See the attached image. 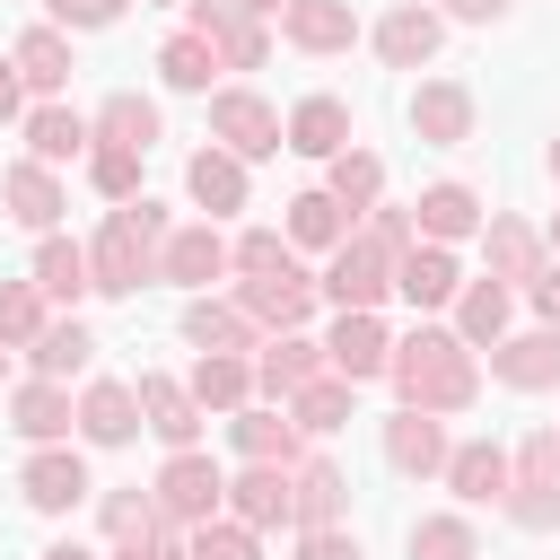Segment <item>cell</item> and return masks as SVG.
Listing matches in <instances>:
<instances>
[{"instance_id": "836d02e7", "label": "cell", "mask_w": 560, "mask_h": 560, "mask_svg": "<svg viewBox=\"0 0 560 560\" xmlns=\"http://www.w3.org/2000/svg\"><path fill=\"white\" fill-rule=\"evenodd\" d=\"M542 271V236L525 219H490V280H534Z\"/></svg>"}, {"instance_id": "f5cc1de1", "label": "cell", "mask_w": 560, "mask_h": 560, "mask_svg": "<svg viewBox=\"0 0 560 560\" xmlns=\"http://www.w3.org/2000/svg\"><path fill=\"white\" fill-rule=\"evenodd\" d=\"M44 560H96V551H88V542H52Z\"/></svg>"}, {"instance_id": "e0dca14e", "label": "cell", "mask_w": 560, "mask_h": 560, "mask_svg": "<svg viewBox=\"0 0 560 560\" xmlns=\"http://www.w3.org/2000/svg\"><path fill=\"white\" fill-rule=\"evenodd\" d=\"M88 131H96L105 149H122V158H149V140H158V105L122 88V96H105V105H96V122H88Z\"/></svg>"}, {"instance_id": "7dc6e473", "label": "cell", "mask_w": 560, "mask_h": 560, "mask_svg": "<svg viewBox=\"0 0 560 560\" xmlns=\"http://www.w3.org/2000/svg\"><path fill=\"white\" fill-rule=\"evenodd\" d=\"M298 560H359V542H350L341 525H315V534L298 542Z\"/></svg>"}, {"instance_id": "2e32d148", "label": "cell", "mask_w": 560, "mask_h": 560, "mask_svg": "<svg viewBox=\"0 0 560 560\" xmlns=\"http://www.w3.org/2000/svg\"><path fill=\"white\" fill-rule=\"evenodd\" d=\"M411 131H420V140H438V149H455V140L472 131V96H464L455 79H429V88L411 96Z\"/></svg>"}, {"instance_id": "603a6c76", "label": "cell", "mask_w": 560, "mask_h": 560, "mask_svg": "<svg viewBox=\"0 0 560 560\" xmlns=\"http://www.w3.org/2000/svg\"><path fill=\"white\" fill-rule=\"evenodd\" d=\"M184 341H192L201 359H245V350H254V324H245L236 306H210V298H201V306H184Z\"/></svg>"}, {"instance_id": "f1b7e54d", "label": "cell", "mask_w": 560, "mask_h": 560, "mask_svg": "<svg viewBox=\"0 0 560 560\" xmlns=\"http://www.w3.org/2000/svg\"><path fill=\"white\" fill-rule=\"evenodd\" d=\"M228 438H236L245 464H289V455H298V420H280V411H236Z\"/></svg>"}, {"instance_id": "5bb4252c", "label": "cell", "mask_w": 560, "mask_h": 560, "mask_svg": "<svg viewBox=\"0 0 560 560\" xmlns=\"http://www.w3.org/2000/svg\"><path fill=\"white\" fill-rule=\"evenodd\" d=\"M446 490H455L464 508H490V499H508V455H499L490 438L455 446V455H446Z\"/></svg>"}, {"instance_id": "f546056e", "label": "cell", "mask_w": 560, "mask_h": 560, "mask_svg": "<svg viewBox=\"0 0 560 560\" xmlns=\"http://www.w3.org/2000/svg\"><path fill=\"white\" fill-rule=\"evenodd\" d=\"M0 192H9V210H18L26 228H52V219H61V184H52V166H35V158H26V166H9V175H0Z\"/></svg>"}, {"instance_id": "816d5d0a", "label": "cell", "mask_w": 560, "mask_h": 560, "mask_svg": "<svg viewBox=\"0 0 560 560\" xmlns=\"http://www.w3.org/2000/svg\"><path fill=\"white\" fill-rule=\"evenodd\" d=\"M18 88H26V79H18V61H0V122L18 114Z\"/></svg>"}, {"instance_id": "1f68e13d", "label": "cell", "mask_w": 560, "mask_h": 560, "mask_svg": "<svg viewBox=\"0 0 560 560\" xmlns=\"http://www.w3.org/2000/svg\"><path fill=\"white\" fill-rule=\"evenodd\" d=\"M289 420H298L306 438H332V429H350V385H341V376H315V385H298V394H289Z\"/></svg>"}, {"instance_id": "db71d44e", "label": "cell", "mask_w": 560, "mask_h": 560, "mask_svg": "<svg viewBox=\"0 0 560 560\" xmlns=\"http://www.w3.org/2000/svg\"><path fill=\"white\" fill-rule=\"evenodd\" d=\"M551 175H560V140H551Z\"/></svg>"}, {"instance_id": "c3c4849f", "label": "cell", "mask_w": 560, "mask_h": 560, "mask_svg": "<svg viewBox=\"0 0 560 560\" xmlns=\"http://www.w3.org/2000/svg\"><path fill=\"white\" fill-rule=\"evenodd\" d=\"M52 18H61V26H114L122 0H52Z\"/></svg>"}, {"instance_id": "9c48e42d", "label": "cell", "mask_w": 560, "mask_h": 560, "mask_svg": "<svg viewBox=\"0 0 560 560\" xmlns=\"http://www.w3.org/2000/svg\"><path fill=\"white\" fill-rule=\"evenodd\" d=\"M131 394H140V420H149V429H158L175 455L201 438V402H192V385H175V376H140Z\"/></svg>"}, {"instance_id": "9f6ffc18", "label": "cell", "mask_w": 560, "mask_h": 560, "mask_svg": "<svg viewBox=\"0 0 560 560\" xmlns=\"http://www.w3.org/2000/svg\"><path fill=\"white\" fill-rule=\"evenodd\" d=\"M551 245H560V228H551Z\"/></svg>"}, {"instance_id": "e575fe53", "label": "cell", "mask_w": 560, "mask_h": 560, "mask_svg": "<svg viewBox=\"0 0 560 560\" xmlns=\"http://www.w3.org/2000/svg\"><path fill=\"white\" fill-rule=\"evenodd\" d=\"M88 350H96V341H88V324H44V332H35V376H44V385H61V376H79V368H88Z\"/></svg>"}, {"instance_id": "7a4b0ae2", "label": "cell", "mask_w": 560, "mask_h": 560, "mask_svg": "<svg viewBox=\"0 0 560 560\" xmlns=\"http://www.w3.org/2000/svg\"><path fill=\"white\" fill-rule=\"evenodd\" d=\"M394 385H402V411H464L472 402V350L455 332H411L394 350Z\"/></svg>"}, {"instance_id": "7c38bea8", "label": "cell", "mask_w": 560, "mask_h": 560, "mask_svg": "<svg viewBox=\"0 0 560 560\" xmlns=\"http://www.w3.org/2000/svg\"><path fill=\"white\" fill-rule=\"evenodd\" d=\"M306 306H315V280L289 262V271H262V280H245V324H306Z\"/></svg>"}, {"instance_id": "4fadbf2b", "label": "cell", "mask_w": 560, "mask_h": 560, "mask_svg": "<svg viewBox=\"0 0 560 560\" xmlns=\"http://www.w3.org/2000/svg\"><path fill=\"white\" fill-rule=\"evenodd\" d=\"M490 376L499 385H560V324L551 332H525V341H490Z\"/></svg>"}, {"instance_id": "ba28073f", "label": "cell", "mask_w": 560, "mask_h": 560, "mask_svg": "<svg viewBox=\"0 0 560 560\" xmlns=\"http://www.w3.org/2000/svg\"><path fill=\"white\" fill-rule=\"evenodd\" d=\"M26 508H44V516H70L79 499H88V464L70 455V446H44V455H26Z\"/></svg>"}, {"instance_id": "8992f818", "label": "cell", "mask_w": 560, "mask_h": 560, "mask_svg": "<svg viewBox=\"0 0 560 560\" xmlns=\"http://www.w3.org/2000/svg\"><path fill=\"white\" fill-rule=\"evenodd\" d=\"M210 131L228 140V158H271V149H280V114H271L254 88H219V96H210Z\"/></svg>"}, {"instance_id": "277c9868", "label": "cell", "mask_w": 560, "mask_h": 560, "mask_svg": "<svg viewBox=\"0 0 560 560\" xmlns=\"http://www.w3.org/2000/svg\"><path fill=\"white\" fill-rule=\"evenodd\" d=\"M385 289H394V254L368 245V236H341L332 245V271H324V298H341V315H376Z\"/></svg>"}, {"instance_id": "f907efd6", "label": "cell", "mask_w": 560, "mask_h": 560, "mask_svg": "<svg viewBox=\"0 0 560 560\" xmlns=\"http://www.w3.org/2000/svg\"><path fill=\"white\" fill-rule=\"evenodd\" d=\"M446 9H455V18H472V26H499V18H508V0H446Z\"/></svg>"}, {"instance_id": "6da1fadb", "label": "cell", "mask_w": 560, "mask_h": 560, "mask_svg": "<svg viewBox=\"0 0 560 560\" xmlns=\"http://www.w3.org/2000/svg\"><path fill=\"white\" fill-rule=\"evenodd\" d=\"M158 245H166V210H158V201H122V210L105 219V236L88 245V289L131 298V289L158 271Z\"/></svg>"}, {"instance_id": "484cf974", "label": "cell", "mask_w": 560, "mask_h": 560, "mask_svg": "<svg viewBox=\"0 0 560 560\" xmlns=\"http://www.w3.org/2000/svg\"><path fill=\"white\" fill-rule=\"evenodd\" d=\"M341 508H350V481L332 472V464H306L298 481H289V516L315 534V525H341Z\"/></svg>"}, {"instance_id": "60d3db41", "label": "cell", "mask_w": 560, "mask_h": 560, "mask_svg": "<svg viewBox=\"0 0 560 560\" xmlns=\"http://www.w3.org/2000/svg\"><path fill=\"white\" fill-rule=\"evenodd\" d=\"M35 289H44V298H79V289H88V254L61 245V236H44V254H35Z\"/></svg>"}, {"instance_id": "d6986e66", "label": "cell", "mask_w": 560, "mask_h": 560, "mask_svg": "<svg viewBox=\"0 0 560 560\" xmlns=\"http://www.w3.org/2000/svg\"><path fill=\"white\" fill-rule=\"evenodd\" d=\"M228 508H236L245 534H254V525H280V516H289V472H280V464H245V472L228 481Z\"/></svg>"}, {"instance_id": "8d00e7d4", "label": "cell", "mask_w": 560, "mask_h": 560, "mask_svg": "<svg viewBox=\"0 0 560 560\" xmlns=\"http://www.w3.org/2000/svg\"><path fill=\"white\" fill-rule=\"evenodd\" d=\"M341 236H350V219H341L332 192H298L289 201V245H341Z\"/></svg>"}, {"instance_id": "7402d4cb", "label": "cell", "mask_w": 560, "mask_h": 560, "mask_svg": "<svg viewBox=\"0 0 560 560\" xmlns=\"http://www.w3.org/2000/svg\"><path fill=\"white\" fill-rule=\"evenodd\" d=\"M158 271H166V280H184V289H201V280H219V271H228V245H219L210 228H175V236L158 245Z\"/></svg>"}, {"instance_id": "681fc988", "label": "cell", "mask_w": 560, "mask_h": 560, "mask_svg": "<svg viewBox=\"0 0 560 560\" xmlns=\"http://www.w3.org/2000/svg\"><path fill=\"white\" fill-rule=\"evenodd\" d=\"M534 306H542V324H560V262L534 271Z\"/></svg>"}, {"instance_id": "4dcf8cb0", "label": "cell", "mask_w": 560, "mask_h": 560, "mask_svg": "<svg viewBox=\"0 0 560 560\" xmlns=\"http://www.w3.org/2000/svg\"><path fill=\"white\" fill-rule=\"evenodd\" d=\"M9 411H18V438H35V446H52V438L79 420V411H70V394H61V385H44V376H35V385H18V402H9Z\"/></svg>"}, {"instance_id": "5b68a950", "label": "cell", "mask_w": 560, "mask_h": 560, "mask_svg": "<svg viewBox=\"0 0 560 560\" xmlns=\"http://www.w3.org/2000/svg\"><path fill=\"white\" fill-rule=\"evenodd\" d=\"M219 499H228V472H219L210 455H192V446L158 472V516H166V525H210Z\"/></svg>"}, {"instance_id": "d590c367", "label": "cell", "mask_w": 560, "mask_h": 560, "mask_svg": "<svg viewBox=\"0 0 560 560\" xmlns=\"http://www.w3.org/2000/svg\"><path fill=\"white\" fill-rule=\"evenodd\" d=\"M35 332H44V289L0 280V350H35Z\"/></svg>"}, {"instance_id": "d4e9b609", "label": "cell", "mask_w": 560, "mask_h": 560, "mask_svg": "<svg viewBox=\"0 0 560 560\" xmlns=\"http://www.w3.org/2000/svg\"><path fill=\"white\" fill-rule=\"evenodd\" d=\"M254 376H262L271 394H298V385H315V376H324V341H298V332H280V341H262Z\"/></svg>"}, {"instance_id": "74e56055", "label": "cell", "mask_w": 560, "mask_h": 560, "mask_svg": "<svg viewBox=\"0 0 560 560\" xmlns=\"http://www.w3.org/2000/svg\"><path fill=\"white\" fill-rule=\"evenodd\" d=\"M455 324H464V332H455L464 350H472V341H499V332H508V289H499V280H472L464 306H455Z\"/></svg>"}, {"instance_id": "cb8c5ba5", "label": "cell", "mask_w": 560, "mask_h": 560, "mask_svg": "<svg viewBox=\"0 0 560 560\" xmlns=\"http://www.w3.org/2000/svg\"><path fill=\"white\" fill-rule=\"evenodd\" d=\"M394 289H402L411 306H446V298H455V254H446V245H411V254L394 262Z\"/></svg>"}, {"instance_id": "7bdbcfd3", "label": "cell", "mask_w": 560, "mask_h": 560, "mask_svg": "<svg viewBox=\"0 0 560 560\" xmlns=\"http://www.w3.org/2000/svg\"><path fill=\"white\" fill-rule=\"evenodd\" d=\"M411 560H472V525L464 516H420L411 525Z\"/></svg>"}, {"instance_id": "11a10c76", "label": "cell", "mask_w": 560, "mask_h": 560, "mask_svg": "<svg viewBox=\"0 0 560 560\" xmlns=\"http://www.w3.org/2000/svg\"><path fill=\"white\" fill-rule=\"evenodd\" d=\"M0 368H9V350H0Z\"/></svg>"}, {"instance_id": "d6a6232c", "label": "cell", "mask_w": 560, "mask_h": 560, "mask_svg": "<svg viewBox=\"0 0 560 560\" xmlns=\"http://www.w3.org/2000/svg\"><path fill=\"white\" fill-rule=\"evenodd\" d=\"M9 61H18L26 88H61V79H70V44H61V26H26Z\"/></svg>"}, {"instance_id": "ffe728a7", "label": "cell", "mask_w": 560, "mask_h": 560, "mask_svg": "<svg viewBox=\"0 0 560 560\" xmlns=\"http://www.w3.org/2000/svg\"><path fill=\"white\" fill-rule=\"evenodd\" d=\"M96 131H88V114L79 105H35L26 114V149H35V166H61V158H79Z\"/></svg>"}, {"instance_id": "bcb514c9", "label": "cell", "mask_w": 560, "mask_h": 560, "mask_svg": "<svg viewBox=\"0 0 560 560\" xmlns=\"http://www.w3.org/2000/svg\"><path fill=\"white\" fill-rule=\"evenodd\" d=\"M88 175H96V192H105V201H131V184H140V158H122V149H96V158H88Z\"/></svg>"}, {"instance_id": "9a60e30c", "label": "cell", "mask_w": 560, "mask_h": 560, "mask_svg": "<svg viewBox=\"0 0 560 560\" xmlns=\"http://www.w3.org/2000/svg\"><path fill=\"white\" fill-rule=\"evenodd\" d=\"M280 35L306 44V52H341L359 35V18H350V0H289L280 9Z\"/></svg>"}, {"instance_id": "8fae6325", "label": "cell", "mask_w": 560, "mask_h": 560, "mask_svg": "<svg viewBox=\"0 0 560 560\" xmlns=\"http://www.w3.org/2000/svg\"><path fill=\"white\" fill-rule=\"evenodd\" d=\"M280 149H298V158H341V149H350V105H341V96H306V105L289 114Z\"/></svg>"}, {"instance_id": "83f0119b", "label": "cell", "mask_w": 560, "mask_h": 560, "mask_svg": "<svg viewBox=\"0 0 560 560\" xmlns=\"http://www.w3.org/2000/svg\"><path fill=\"white\" fill-rule=\"evenodd\" d=\"M184 184H192V201H201L210 219H219V210H245V158H228V149H201Z\"/></svg>"}, {"instance_id": "44dd1931", "label": "cell", "mask_w": 560, "mask_h": 560, "mask_svg": "<svg viewBox=\"0 0 560 560\" xmlns=\"http://www.w3.org/2000/svg\"><path fill=\"white\" fill-rule=\"evenodd\" d=\"M411 228H420L429 245H455V236H472V228H481V201H472L464 184H429V192H420V210H411Z\"/></svg>"}, {"instance_id": "ee69618b", "label": "cell", "mask_w": 560, "mask_h": 560, "mask_svg": "<svg viewBox=\"0 0 560 560\" xmlns=\"http://www.w3.org/2000/svg\"><path fill=\"white\" fill-rule=\"evenodd\" d=\"M228 262H236L245 280H262V271H289V236H280V228H254V236H245Z\"/></svg>"}, {"instance_id": "ab89813d", "label": "cell", "mask_w": 560, "mask_h": 560, "mask_svg": "<svg viewBox=\"0 0 560 560\" xmlns=\"http://www.w3.org/2000/svg\"><path fill=\"white\" fill-rule=\"evenodd\" d=\"M158 70H166V88H210V70H219V52H210V35H166V52H158Z\"/></svg>"}, {"instance_id": "b9f144b4", "label": "cell", "mask_w": 560, "mask_h": 560, "mask_svg": "<svg viewBox=\"0 0 560 560\" xmlns=\"http://www.w3.org/2000/svg\"><path fill=\"white\" fill-rule=\"evenodd\" d=\"M376 192H385V166L359 158V149H341V158H332V201H341V210H368Z\"/></svg>"}, {"instance_id": "ac0fdd59", "label": "cell", "mask_w": 560, "mask_h": 560, "mask_svg": "<svg viewBox=\"0 0 560 560\" xmlns=\"http://www.w3.org/2000/svg\"><path fill=\"white\" fill-rule=\"evenodd\" d=\"M131 429H140V394L131 385H88L79 394V438L88 446H122Z\"/></svg>"}, {"instance_id": "52a82bcc", "label": "cell", "mask_w": 560, "mask_h": 560, "mask_svg": "<svg viewBox=\"0 0 560 560\" xmlns=\"http://www.w3.org/2000/svg\"><path fill=\"white\" fill-rule=\"evenodd\" d=\"M324 368H332L341 385H368V376H385V368H394V341H385V324H376V315H341V324H332V341H324Z\"/></svg>"}, {"instance_id": "f6af8a7d", "label": "cell", "mask_w": 560, "mask_h": 560, "mask_svg": "<svg viewBox=\"0 0 560 560\" xmlns=\"http://www.w3.org/2000/svg\"><path fill=\"white\" fill-rule=\"evenodd\" d=\"M184 551H192V560H254V534H245V525H192Z\"/></svg>"}, {"instance_id": "30bf717a", "label": "cell", "mask_w": 560, "mask_h": 560, "mask_svg": "<svg viewBox=\"0 0 560 560\" xmlns=\"http://www.w3.org/2000/svg\"><path fill=\"white\" fill-rule=\"evenodd\" d=\"M446 429H438V411H394L385 420V464L394 472H446Z\"/></svg>"}, {"instance_id": "f35d334b", "label": "cell", "mask_w": 560, "mask_h": 560, "mask_svg": "<svg viewBox=\"0 0 560 560\" xmlns=\"http://www.w3.org/2000/svg\"><path fill=\"white\" fill-rule=\"evenodd\" d=\"M245 385H254L245 359H201V368H192V402H201V411H210V402H219V411H245Z\"/></svg>"}, {"instance_id": "3957f363", "label": "cell", "mask_w": 560, "mask_h": 560, "mask_svg": "<svg viewBox=\"0 0 560 560\" xmlns=\"http://www.w3.org/2000/svg\"><path fill=\"white\" fill-rule=\"evenodd\" d=\"M508 516L525 534H551L560 525V429H534L525 455L508 464Z\"/></svg>"}, {"instance_id": "4316f807", "label": "cell", "mask_w": 560, "mask_h": 560, "mask_svg": "<svg viewBox=\"0 0 560 560\" xmlns=\"http://www.w3.org/2000/svg\"><path fill=\"white\" fill-rule=\"evenodd\" d=\"M376 52H385L394 70H420V61L438 52V18H429L420 0H411V9H394V18L376 26Z\"/></svg>"}]
</instances>
